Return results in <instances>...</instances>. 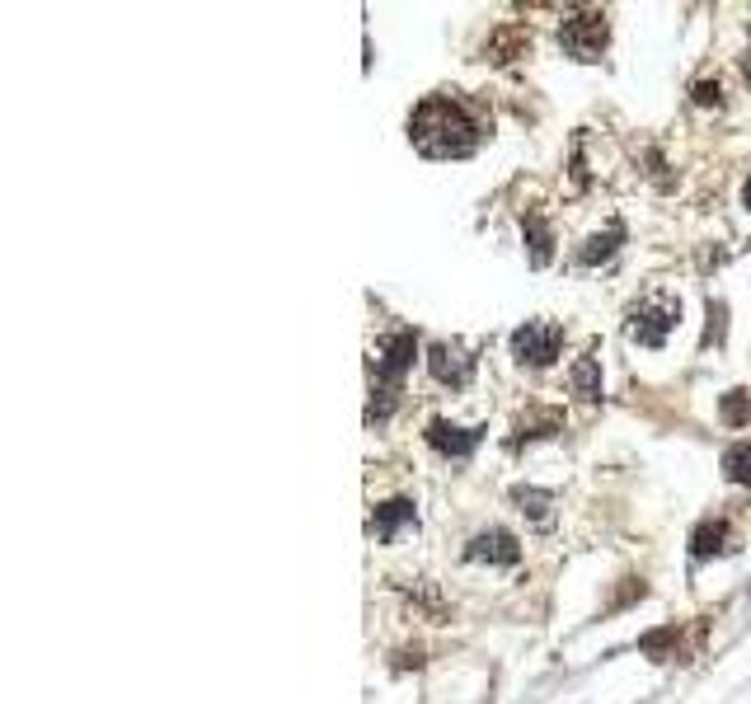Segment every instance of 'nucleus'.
<instances>
[{
	"instance_id": "1",
	"label": "nucleus",
	"mask_w": 751,
	"mask_h": 704,
	"mask_svg": "<svg viewBox=\"0 0 751 704\" xmlns=\"http://www.w3.org/2000/svg\"><path fill=\"white\" fill-rule=\"evenodd\" d=\"M409 137H414V146L428 155V160H460V155H470L479 146V127L456 99L432 94V99H423V104L414 108Z\"/></svg>"
},
{
	"instance_id": "2",
	"label": "nucleus",
	"mask_w": 751,
	"mask_h": 704,
	"mask_svg": "<svg viewBox=\"0 0 751 704\" xmlns=\"http://www.w3.org/2000/svg\"><path fill=\"white\" fill-rule=\"evenodd\" d=\"M414 352H418V343H414L409 329H399V334H390L381 343V357H376V390H371V409H367L371 423H385V418H390L399 376L414 367Z\"/></svg>"
},
{
	"instance_id": "3",
	"label": "nucleus",
	"mask_w": 751,
	"mask_h": 704,
	"mask_svg": "<svg viewBox=\"0 0 751 704\" xmlns=\"http://www.w3.org/2000/svg\"><path fill=\"white\" fill-rule=\"evenodd\" d=\"M681 320V301L672 296H644L639 306L629 310V338L644 343V348H662V338L672 334V324Z\"/></svg>"
},
{
	"instance_id": "4",
	"label": "nucleus",
	"mask_w": 751,
	"mask_h": 704,
	"mask_svg": "<svg viewBox=\"0 0 751 704\" xmlns=\"http://www.w3.org/2000/svg\"><path fill=\"white\" fill-rule=\"evenodd\" d=\"M606 38H611V29H606V15H597V10H583V15L564 19V29H559L564 52L578 57V62H597L601 52H606Z\"/></svg>"
},
{
	"instance_id": "5",
	"label": "nucleus",
	"mask_w": 751,
	"mask_h": 704,
	"mask_svg": "<svg viewBox=\"0 0 751 704\" xmlns=\"http://www.w3.org/2000/svg\"><path fill=\"white\" fill-rule=\"evenodd\" d=\"M559 343H564V329H559V324H545V320H526L522 329L512 334V352H517L522 362H531V367H550Z\"/></svg>"
},
{
	"instance_id": "6",
	"label": "nucleus",
	"mask_w": 751,
	"mask_h": 704,
	"mask_svg": "<svg viewBox=\"0 0 751 704\" xmlns=\"http://www.w3.org/2000/svg\"><path fill=\"white\" fill-rule=\"evenodd\" d=\"M428 367L442 385H465L470 371H475V357H465L460 343H432L428 348Z\"/></svg>"
},
{
	"instance_id": "7",
	"label": "nucleus",
	"mask_w": 751,
	"mask_h": 704,
	"mask_svg": "<svg viewBox=\"0 0 751 704\" xmlns=\"http://www.w3.org/2000/svg\"><path fill=\"white\" fill-rule=\"evenodd\" d=\"M465 559H479V564H517L522 559V545L507 536V531H479L470 545H465Z\"/></svg>"
},
{
	"instance_id": "8",
	"label": "nucleus",
	"mask_w": 751,
	"mask_h": 704,
	"mask_svg": "<svg viewBox=\"0 0 751 704\" xmlns=\"http://www.w3.org/2000/svg\"><path fill=\"white\" fill-rule=\"evenodd\" d=\"M428 442L437 446L442 456L465 460L479 446V428H456V423H446V418H432V423H428Z\"/></svg>"
},
{
	"instance_id": "9",
	"label": "nucleus",
	"mask_w": 751,
	"mask_h": 704,
	"mask_svg": "<svg viewBox=\"0 0 751 704\" xmlns=\"http://www.w3.org/2000/svg\"><path fill=\"white\" fill-rule=\"evenodd\" d=\"M404 526H418V512H414L409 498H390V503H381V507H376V517H371V531H376L381 545H390Z\"/></svg>"
},
{
	"instance_id": "10",
	"label": "nucleus",
	"mask_w": 751,
	"mask_h": 704,
	"mask_svg": "<svg viewBox=\"0 0 751 704\" xmlns=\"http://www.w3.org/2000/svg\"><path fill=\"white\" fill-rule=\"evenodd\" d=\"M733 550V526L728 521H705V526H695V536H690V554L695 559H709V554H728Z\"/></svg>"
},
{
	"instance_id": "11",
	"label": "nucleus",
	"mask_w": 751,
	"mask_h": 704,
	"mask_svg": "<svg viewBox=\"0 0 751 704\" xmlns=\"http://www.w3.org/2000/svg\"><path fill=\"white\" fill-rule=\"evenodd\" d=\"M564 428V414H554V409H536V414H526L517 423V437L512 442H531V437H550V432Z\"/></svg>"
},
{
	"instance_id": "12",
	"label": "nucleus",
	"mask_w": 751,
	"mask_h": 704,
	"mask_svg": "<svg viewBox=\"0 0 751 704\" xmlns=\"http://www.w3.org/2000/svg\"><path fill=\"white\" fill-rule=\"evenodd\" d=\"M568 381H573V390H578L583 399H597V395H601V367H597V357H578Z\"/></svg>"
},
{
	"instance_id": "13",
	"label": "nucleus",
	"mask_w": 751,
	"mask_h": 704,
	"mask_svg": "<svg viewBox=\"0 0 751 704\" xmlns=\"http://www.w3.org/2000/svg\"><path fill=\"white\" fill-rule=\"evenodd\" d=\"M719 418L728 423V428H747L751 423V395L747 390H728V395L719 399Z\"/></svg>"
},
{
	"instance_id": "14",
	"label": "nucleus",
	"mask_w": 751,
	"mask_h": 704,
	"mask_svg": "<svg viewBox=\"0 0 751 704\" xmlns=\"http://www.w3.org/2000/svg\"><path fill=\"white\" fill-rule=\"evenodd\" d=\"M723 475L733 479V484H751V442H737L723 451Z\"/></svg>"
},
{
	"instance_id": "15",
	"label": "nucleus",
	"mask_w": 751,
	"mask_h": 704,
	"mask_svg": "<svg viewBox=\"0 0 751 704\" xmlns=\"http://www.w3.org/2000/svg\"><path fill=\"white\" fill-rule=\"evenodd\" d=\"M512 498H517V507H522L531 521H540V526L550 521V503H554L550 493H540V489H517Z\"/></svg>"
},
{
	"instance_id": "16",
	"label": "nucleus",
	"mask_w": 751,
	"mask_h": 704,
	"mask_svg": "<svg viewBox=\"0 0 751 704\" xmlns=\"http://www.w3.org/2000/svg\"><path fill=\"white\" fill-rule=\"evenodd\" d=\"M526 230H531V263H550V230H545V221H540L536 212H526Z\"/></svg>"
},
{
	"instance_id": "17",
	"label": "nucleus",
	"mask_w": 751,
	"mask_h": 704,
	"mask_svg": "<svg viewBox=\"0 0 751 704\" xmlns=\"http://www.w3.org/2000/svg\"><path fill=\"white\" fill-rule=\"evenodd\" d=\"M615 240H620V226H611V230H606V235H592V240H587V249H583V254H578V259H583V263H601V259H611Z\"/></svg>"
},
{
	"instance_id": "18",
	"label": "nucleus",
	"mask_w": 751,
	"mask_h": 704,
	"mask_svg": "<svg viewBox=\"0 0 751 704\" xmlns=\"http://www.w3.org/2000/svg\"><path fill=\"white\" fill-rule=\"evenodd\" d=\"M723 301H709V334H705V343H723Z\"/></svg>"
},
{
	"instance_id": "19",
	"label": "nucleus",
	"mask_w": 751,
	"mask_h": 704,
	"mask_svg": "<svg viewBox=\"0 0 751 704\" xmlns=\"http://www.w3.org/2000/svg\"><path fill=\"white\" fill-rule=\"evenodd\" d=\"M695 99L700 104H719V85H695Z\"/></svg>"
},
{
	"instance_id": "20",
	"label": "nucleus",
	"mask_w": 751,
	"mask_h": 704,
	"mask_svg": "<svg viewBox=\"0 0 751 704\" xmlns=\"http://www.w3.org/2000/svg\"><path fill=\"white\" fill-rule=\"evenodd\" d=\"M742 198H747V207H751V179H747V188H742Z\"/></svg>"
},
{
	"instance_id": "21",
	"label": "nucleus",
	"mask_w": 751,
	"mask_h": 704,
	"mask_svg": "<svg viewBox=\"0 0 751 704\" xmlns=\"http://www.w3.org/2000/svg\"><path fill=\"white\" fill-rule=\"evenodd\" d=\"M747 80H751V57H747Z\"/></svg>"
}]
</instances>
